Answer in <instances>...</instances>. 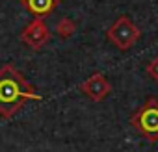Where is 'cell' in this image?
Returning a JSON list of instances; mask_svg holds the SVG:
<instances>
[{
  "mask_svg": "<svg viewBox=\"0 0 158 152\" xmlns=\"http://www.w3.org/2000/svg\"><path fill=\"white\" fill-rule=\"evenodd\" d=\"M30 98L41 100L34 86L26 82L19 69L4 65L0 69V115L4 119H11Z\"/></svg>",
  "mask_w": 158,
  "mask_h": 152,
  "instance_id": "1",
  "label": "cell"
},
{
  "mask_svg": "<svg viewBox=\"0 0 158 152\" xmlns=\"http://www.w3.org/2000/svg\"><path fill=\"white\" fill-rule=\"evenodd\" d=\"M108 39L121 50H128L130 46L136 45V41L141 37V32L139 28L127 17V15H121L110 28H108Z\"/></svg>",
  "mask_w": 158,
  "mask_h": 152,
  "instance_id": "3",
  "label": "cell"
},
{
  "mask_svg": "<svg viewBox=\"0 0 158 152\" xmlns=\"http://www.w3.org/2000/svg\"><path fill=\"white\" fill-rule=\"evenodd\" d=\"M21 41L26 46H30L32 50H39L50 41V30H48V26L45 24L43 19H34L21 32Z\"/></svg>",
  "mask_w": 158,
  "mask_h": 152,
  "instance_id": "4",
  "label": "cell"
},
{
  "mask_svg": "<svg viewBox=\"0 0 158 152\" xmlns=\"http://www.w3.org/2000/svg\"><path fill=\"white\" fill-rule=\"evenodd\" d=\"M56 32H58V35L63 37V39H65V37H71V35L76 32V24H74V21L63 17V19L56 24Z\"/></svg>",
  "mask_w": 158,
  "mask_h": 152,
  "instance_id": "7",
  "label": "cell"
},
{
  "mask_svg": "<svg viewBox=\"0 0 158 152\" xmlns=\"http://www.w3.org/2000/svg\"><path fill=\"white\" fill-rule=\"evenodd\" d=\"M21 6L26 8L35 19H45L54 13L60 6V0H21Z\"/></svg>",
  "mask_w": 158,
  "mask_h": 152,
  "instance_id": "6",
  "label": "cell"
},
{
  "mask_svg": "<svg viewBox=\"0 0 158 152\" xmlns=\"http://www.w3.org/2000/svg\"><path fill=\"white\" fill-rule=\"evenodd\" d=\"M80 91H82L84 95H88L91 100L101 102V100L112 91V87H110V82L104 78V76H102L101 72H97V74L91 76V78H88L86 82L80 84Z\"/></svg>",
  "mask_w": 158,
  "mask_h": 152,
  "instance_id": "5",
  "label": "cell"
},
{
  "mask_svg": "<svg viewBox=\"0 0 158 152\" xmlns=\"http://www.w3.org/2000/svg\"><path fill=\"white\" fill-rule=\"evenodd\" d=\"M147 74L152 80H158V58H154L149 65H147Z\"/></svg>",
  "mask_w": 158,
  "mask_h": 152,
  "instance_id": "8",
  "label": "cell"
},
{
  "mask_svg": "<svg viewBox=\"0 0 158 152\" xmlns=\"http://www.w3.org/2000/svg\"><path fill=\"white\" fill-rule=\"evenodd\" d=\"M136 130L149 141H158V100L147 98L143 108L132 117Z\"/></svg>",
  "mask_w": 158,
  "mask_h": 152,
  "instance_id": "2",
  "label": "cell"
}]
</instances>
